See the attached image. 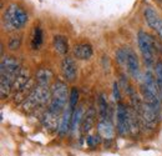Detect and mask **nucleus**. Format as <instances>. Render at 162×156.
Masks as SVG:
<instances>
[{
  "label": "nucleus",
  "instance_id": "f257e3e1",
  "mask_svg": "<svg viewBox=\"0 0 162 156\" xmlns=\"http://www.w3.org/2000/svg\"><path fill=\"white\" fill-rule=\"evenodd\" d=\"M19 61L14 58L6 55L2 60V65H0V72H2V79H0V95L2 99H5L9 96L10 91L13 90V85L15 78L18 76L20 71Z\"/></svg>",
  "mask_w": 162,
  "mask_h": 156
},
{
  "label": "nucleus",
  "instance_id": "f03ea898",
  "mask_svg": "<svg viewBox=\"0 0 162 156\" xmlns=\"http://www.w3.org/2000/svg\"><path fill=\"white\" fill-rule=\"evenodd\" d=\"M26 23H28V14L25 13L23 8L15 4L8 6L3 18V24L5 30L14 31L18 29H21Z\"/></svg>",
  "mask_w": 162,
  "mask_h": 156
},
{
  "label": "nucleus",
  "instance_id": "7ed1b4c3",
  "mask_svg": "<svg viewBox=\"0 0 162 156\" xmlns=\"http://www.w3.org/2000/svg\"><path fill=\"white\" fill-rule=\"evenodd\" d=\"M69 99L70 98H67V86L61 81L54 82L51 88V100H50L49 110L54 112L55 115H63Z\"/></svg>",
  "mask_w": 162,
  "mask_h": 156
},
{
  "label": "nucleus",
  "instance_id": "20e7f679",
  "mask_svg": "<svg viewBox=\"0 0 162 156\" xmlns=\"http://www.w3.org/2000/svg\"><path fill=\"white\" fill-rule=\"evenodd\" d=\"M51 100V90L49 86L36 85L31 92L26 96V100L23 104V108L26 111H31L37 106H41L47 104V101Z\"/></svg>",
  "mask_w": 162,
  "mask_h": 156
},
{
  "label": "nucleus",
  "instance_id": "39448f33",
  "mask_svg": "<svg viewBox=\"0 0 162 156\" xmlns=\"http://www.w3.org/2000/svg\"><path fill=\"white\" fill-rule=\"evenodd\" d=\"M117 60L121 64L126 65L131 76L135 78V79H140V62H138L136 53L132 49L122 48L121 50H118L117 51Z\"/></svg>",
  "mask_w": 162,
  "mask_h": 156
},
{
  "label": "nucleus",
  "instance_id": "423d86ee",
  "mask_svg": "<svg viewBox=\"0 0 162 156\" xmlns=\"http://www.w3.org/2000/svg\"><path fill=\"white\" fill-rule=\"evenodd\" d=\"M137 41H138V48L142 54V58L146 62V65L151 68L155 62L154 58V46H155V41L148 34L144 33V31H140L137 34Z\"/></svg>",
  "mask_w": 162,
  "mask_h": 156
},
{
  "label": "nucleus",
  "instance_id": "0eeeda50",
  "mask_svg": "<svg viewBox=\"0 0 162 156\" xmlns=\"http://www.w3.org/2000/svg\"><path fill=\"white\" fill-rule=\"evenodd\" d=\"M144 16L148 26L152 28L157 33V35L162 39V19L160 18V15L151 6H146L144 12Z\"/></svg>",
  "mask_w": 162,
  "mask_h": 156
},
{
  "label": "nucleus",
  "instance_id": "6e6552de",
  "mask_svg": "<svg viewBox=\"0 0 162 156\" xmlns=\"http://www.w3.org/2000/svg\"><path fill=\"white\" fill-rule=\"evenodd\" d=\"M117 131L121 135H127L130 132L128 125V109L124 104H118L117 106Z\"/></svg>",
  "mask_w": 162,
  "mask_h": 156
},
{
  "label": "nucleus",
  "instance_id": "1a4fd4ad",
  "mask_svg": "<svg viewBox=\"0 0 162 156\" xmlns=\"http://www.w3.org/2000/svg\"><path fill=\"white\" fill-rule=\"evenodd\" d=\"M61 74L65 78V80L73 82L75 81L76 76H77V69H76V64L73 58H64L61 61Z\"/></svg>",
  "mask_w": 162,
  "mask_h": 156
},
{
  "label": "nucleus",
  "instance_id": "9d476101",
  "mask_svg": "<svg viewBox=\"0 0 162 156\" xmlns=\"http://www.w3.org/2000/svg\"><path fill=\"white\" fill-rule=\"evenodd\" d=\"M71 119H73V109L69 106H66L65 111L63 112L61 118H60V125H59V134L64 136L69 132V130L71 129Z\"/></svg>",
  "mask_w": 162,
  "mask_h": 156
},
{
  "label": "nucleus",
  "instance_id": "9b49d317",
  "mask_svg": "<svg viewBox=\"0 0 162 156\" xmlns=\"http://www.w3.org/2000/svg\"><path fill=\"white\" fill-rule=\"evenodd\" d=\"M97 132H99L100 136H102L107 140L112 139L115 130H114V125L111 122V120L110 119H101L97 122Z\"/></svg>",
  "mask_w": 162,
  "mask_h": 156
},
{
  "label": "nucleus",
  "instance_id": "f8f14e48",
  "mask_svg": "<svg viewBox=\"0 0 162 156\" xmlns=\"http://www.w3.org/2000/svg\"><path fill=\"white\" fill-rule=\"evenodd\" d=\"M30 80V76H29V72L28 70L25 69H20L18 76L15 78V81H14V85H13V91H16L18 94L19 92H23L28 89V82Z\"/></svg>",
  "mask_w": 162,
  "mask_h": 156
},
{
  "label": "nucleus",
  "instance_id": "ddd939ff",
  "mask_svg": "<svg viewBox=\"0 0 162 156\" xmlns=\"http://www.w3.org/2000/svg\"><path fill=\"white\" fill-rule=\"evenodd\" d=\"M92 48L90 44H77L74 46V56L79 60H87L92 56Z\"/></svg>",
  "mask_w": 162,
  "mask_h": 156
},
{
  "label": "nucleus",
  "instance_id": "4468645a",
  "mask_svg": "<svg viewBox=\"0 0 162 156\" xmlns=\"http://www.w3.org/2000/svg\"><path fill=\"white\" fill-rule=\"evenodd\" d=\"M157 111H158V110L154 109L152 106H150V105H147V104L144 102L140 115H141V118L144 119L145 122H147V124H154V122L157 121Z\"/></svg>",
  "mask_w": 162,
  "mask_h": 156
},
{
  "label": "nucleus",
  "instance_id": "2eb2a0df",
  "mask_svg": "<svg viewBox=\"0 0 162 156\" xmlns=\"http://www.w3.org/2000/svg\"><path fill=\"white\" fill-rule=\"evenodd\" d=\"M59 120H60L59 115H55V114L51 112L50 110H47V112L43 118V122L45 125V128H47L49 130H51V131L59 130Z\"/></svg>",
  "mask_w": 162,
  "mask_h": 156
},
{
  "label": "nucleus",
  "instance_id": "dca6fc26",
  "mask_svg": "<svg viewBox=\"0 0 162 156\" xmlns=\"http://www.w3.org/2000/svg\"><path fill=\"white\" fill-rule=\"evenodd\" d=\"M35 79H36L37 85L49 86V82L51 81V79H53V71L50 69H47V68H43V69H40L36 72Z\"/></svg>",
  "mask_w": 162,
  "mask_h": 156
},
{
  "label": "nucleus",
  "instance_id": "f3484780",
  "mask_svg": "<svg viewBox=\"0 0 162 156\" xmlns=\"http://www.w3.org/2000/svg\"><path fill=\"white\" fill-rule=\"evenodd\" d=\"M53 44H54L55 50L57 51L59 54L65 55L67 53V50H69V41H67V39L64 35H55L54 40H53Z\"/></svg>",
  "mask_w": 162,
  "mask_h": 156
},
{
  "label": "nucleus",
  "instance_id": "a211bd4d",
  "mask_svg": "<svg viewBox=\"0 0 162 156\" xmlns=\"http://www.w3.org/2000/svg\"><path fill=\"white\" fill-rule=\"evenodd\" d=\"M95 122V111L94 109H90L86 115L84 116V120L83 122H81V131H83V134H86L91 130V128H92V125Z\"/></svg>",
  "mask_w": 162,
  "mask_h": 156
},
{
  "label": "nucleus",
  "instance_id": "6ab92c4d",
  "mask_svg": "<svg viewBox=\"0 0 162 156\" xmlns=\"http://www.w3.org/2000/svg\"><path fill=\"white\" fill-rule=\"evenodd\" d=\"M97 111H99V116L101 119H109V104L105 99V95L101 94L97 99Z\"/></svg>",
  "mask_w": 162,
  "mask_h": 156
},
{
  "label": "nucleus",
  "instance_id": "aec40b11",
  "mask_svg": "<svg viewBox=\"0 0 162 156\" xmlns=\"http://www.w3.org/2000/svg\"><path fill=\"white\" fill-rule=\"evenodd\" d=\"M84 120V108L77 106V109H74L73 111V119H71V130L75 131L79 125Z\"/></svg>",
  "mask_w": 162,
  "mask_h": 156
},
{
  "label": "nucleus",
  "instance_id": "412c9836",
  "mask_svg": "<svg viewBox=\"0 0 162 156\" xmlns=\"http://www.w3.org/2000/svg\"><path fill=\"white\" fill-rule=\"evenodd\" d=\"M41 44H43V30L40 26H35L31 39V46L33 49H39Z\"/></svg>",
  "mask_w": 162,
  "mask_h": 156
},
{
  "label": "nucleus",
  "instance_id": "4be33fe9",
  "mask_svg": "<svg viewBox=\"0 0 162 156\" xmlns=\"http://www.w3.org/2000/svg\"><path fill=\"white\" fill-rule=\"evenodd\" d=\"M128 125H130V132L136 135L138 131V121H137V112L128 110Z\"/></svg>",
  "mask_w": 162,
  "mask_h": 156
},
{
  "label": "nucleus",
  "instance_id": "5701e85b",
  "mask_svg": "<svg viewBox=\"0 0 162 156\" xmlns=\"http://www.w3.org/2000/svg\"><path fill=\"white\" fill-rule=\"evenodd\" d=\"M77 100H79V91L77 89H73L71 92H70V99H69V105L73 110L77 105Z\"/></svg>",
  "mask_w": 162,
  "mask_h": 156
},
{
  "label": "nucleus",
  "instance_id": "b1692460",
  "mask_svg": "<svg viewBox=\"0 0 162 156\" xmlns=\"http://www.w3.org/2000/svg\"><path fill=\"white\" fill-rule=\"evenodd\" d=\"M21 45V36H13L9 41V49L10 50H16Z\"/></svg>",
  "mask_w": 162,
  "mask_h": 156
},
{
  "label": "nucleus",
  "instance_id": "393cba45",
  "mask_svg": "<svg viewBox=\"0 0 162 156\" xmlns=\"http://www.w3.org/2000/svg\"><path fill=\"white\" fill-rule=\"evenodd\" d=\"M86 142H87V145L90 148H95L96 145H99L101 142V138H100V135H95V136H87Z\"/></svg>",
  "mask_w": 162,
  "mask_h": 156
},
{
  "label": "nucleus",
  "instance_id": "a878e982",
  "mask_svg": "<svg viewBox=\"0 0 162 156\" xmlns=\"http://www.w3.org/2000/svg\"><path fill=\"white\" fill-rule=\"evenodd\" d=\"M156 79H157V82L160 85V89L162 91V62H157L156 65Z\"/></svg>",
  "mask_w": 162,
  "mask_h": 156
},
{
  "label": "nucleus",
  "instance_id": "bb28decb",
  "mask_svg": "<svg viewBox=\"0 0 162 156\" xmlns=\"http://www.w3.org/2000/svg\"><path fill=\"white\" fill-rule=\"evenodd\" d=\"M114 98L116 101H120L121 100V94H120V89H118V84L115 82L114 84Z\"/></svg>",
  "mask_w": 162,
  "mask_h": 156
}]
</instances>
